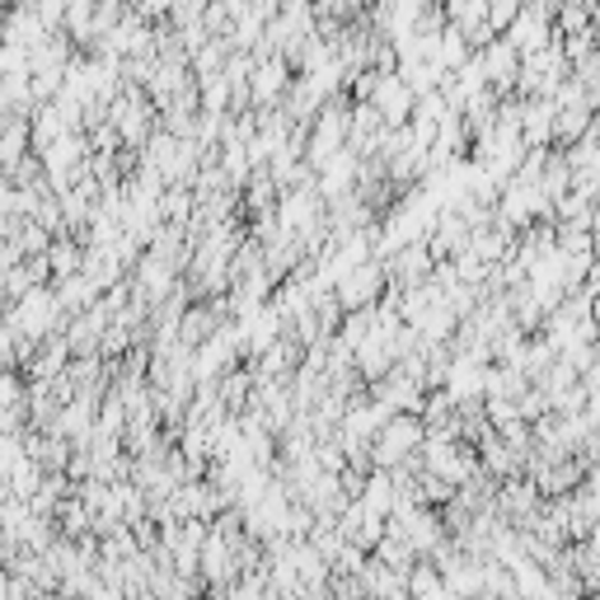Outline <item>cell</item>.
I'll list each match as a JSON object with an SVG mask.
<instances>
[{
    "label": "cell",
    "instance_id": "6da1fadb",
    "mask_svg": "<svg viewBox=\"0 0 600 600\" xmlns=\"http://www.w3.org/2000/svg\"><path fill=\"white\" fill-rule=\"evenodd\" d=\"M0 319H6L24 343H48V338L62 329L66 310H62V300H56L52 287H33L29 296H19L14 306H0Z\"/></svg>",
    "mask_w": 600,
    "mask_h": 600
},
{
    "label": "cell",
    "instance_id": "7a4b0ae2",
    "mask_svg": "<svg viewBox=\"0 0 600 600\" xmlns=\"http://www.w3.org/2000/svg\"><path fill=\"white\" fill-rule=\"evenodd\" d=\"M427 442V423H423V413H394L385 427H380V436L371 442V465L375 469H399V465H408V459L423 451Z\"/></svg>",
    "mask_w": 600,
    "mask_h": 600
},
{
    "label": "cell",
    "instance_id": "3957f363",
    "mask_svg": "<svg viewBox=\"0 0 600 600\" xmlns=\"http://www.w3.org/2000/svg\"><path fill=\"white\" fill-rule=\"evenodd\" d=\"M348 136H352V113H348V104H324V108L314 113L310 132H306V165L319 174L333 155L348 151Z\"/></svg>",
    "mask_w": 600,
    "mask_h": 600
},
{
    "label": "cell",
    "instance_id": "277c9868",
    "mask_svg": "<svg viewBox=\"0 0 600 600\" xmlns=\"http://www.w3.org/2000/svg\"><path fill=\"white\" fill-rule=\"evenodd\" d=\"M568 52H563V43H549V48H539V52H530V56H521V85L530 99H554L558 90H563V75H568Z\"/></svg>",
    "mask_w": 600,
    "mask_h": 600
},
{
    "label": "cell",
    "instance_id": "5b68a950",
    "mask_svg": "<svg viewBox=\"0 0 600 600\" xmlns=\"http://www.w3.org/2000/svg\"><path fill=\"white\" fill-rule=\"evenodd\" d=\"M385 287H390V268H385V258H371V263H362V268H352L343 282L333 287V296H338V306H343V314H352V310H371L380 296H385Z\"/></svg>",
    "mask_w": 600,
    "mask_h": 600
},
{
    "label": "cell",
    "instance_id": "8992f818",
    "mask_svg": "<svg viewBox=\"0 0 600 600\" xmlns=\"http://www.w3.org/2000/svg\"><path fill=\"white\" fill-rule=\"evenodd\" d=\"M366 104L385 117V127H408L413 108H417V94L408 90V80L394 66V71H375V90H371Z\"/></svg>",
    "mask_w": 600,
    "mask_h": 600
},
{
    "label": "cell",
    "instance_id": "52a82bcc",
    "mask_svg": "<svg viewBox=\"0 0 600 600\" xmlns=\"http://www.w3.org/2000/svg\"><path fill=\"white\" fill-rule=\"evenodd\" d=\"M287 56L282 52H254V75H249V99L258 108H272L287 94L291 75H287Z\"/></svg>",
    "mask_w": 600,
    "mask_h": 600
},
{
    "label": "cell",
    "instance_id": "ba28073f",
    "mask_svg": "<svg viewBox=\"0 0 600 600\" xmlns=\"http://www.w3.org/2000/svg\"><path fill=\"white\" fill-rule=\"evenodd\" d=\"M507 43L530 56L539 48H549L554 43V19H549V6H539V0H530V6H521V14L511 19V29H507Z\"/></svg>",
    "mask_w": 600,
    "mask_h": 600
},
{
    "label": "cell",
    "instance_id": "9c48e42d",
    "mask_svg": "<svg viewBox=\"0 0 600 600\" xmlns=\"http://www.w3.org/2000/svg\"><path fill=\"white\" fill-rule=\"evenodd\" d=\"M478 66H484V80L493 90H511L516 80H521V52H516L507 38H488V43L478 48Z\"/></svg>",
    "mask_w": 600,
    "mask_h": 600
},
{
    "label": "cell",
    "instance_id": "30bf717a",
    "mask_svg": "<svg viewBox=\"0 0 600 600\" xmlns=\"http://www.w3.org/2000/svg\"><path fill=\"white\" fill-rule=\"evenodd\" d=\"M52 38V29L38 19L33 10V0H24V6H14L6 14V24H0V43H14V48H24V52H38Z\"/></svg>",
    "mask_w": 600,
    "mask_h": 600
},
{
    "label": "cell",
    "instance_id": "8fae6325",
    "mask_svg": "<svg viewBox=\"0 0 600 600\" xmlns=\"http://www.w3.org/2000/svg\"><path fill=\"white\" fill-rule=\"evenodd\" d=\"M521 142L526 151H545L554 142V99H530L521 108Z\"/></svg>",
    "mask_w": 600,
    "mask_h": 600
},
{
    "label": "cell",
    "instance_id": "7c38bea8",
    "mask_svg": "<svg viewBox=\"0 0 600 600\" xmlns=\"http://www.w3.org/2000/svg\"><path fill=\"white\" fill-rule=\"evenodd\" d=\"M52 291H56V300H62L66 314L90 310V306H99V296H104L85 272H71V277H62V282H52Z\"/></svg>",
    "mask_w": 600,
    "mask_h": 600
},
{
    "label": "cell",
    "instance_id": "4fadbf2b",
    "mask_svg": "<svg viewBox=\"0 0 600 600\" xmlns=\"http://www.w3.org/2000/svg\"><path fill=\"white\" fill-rule=\"evenodd\" d=\"M48 263H52V282L85 268V245H75V235H56L52 249H48Z\"/></svg>",
    "mask_w": 600,
    "mask_h": 600
},
{
    "label": "cell",
    "instance_id": "5bb4252c",
    "mask_svg": "<svg viewBox=\"0 0 600 600\" xmlns=\"http://www.w3.org/2000/svg\"><path fill=\"white\" fill-rule=\"evenodd\" d=\"M207 6L211 0H174V29L184 33V29H203V19H207Z\"/></svg>",
    "mask_w": 600,
    "mask_h": 600
},
{
    "label": "cell",
    "instance_id": "9a60e30c",
    "mask_svg": "<svg viewBox=\"0 0 600 600\" xmlns=\"http://www.w3.org/2000/svg\"><path fill=\"white\" fill-rule=\"evenodd\" d=\"M577 71H582V75H577V85L587 90L591 104H600V52L591 48L587 56H577Z\"/></svg>",
    "mask_w": 600,
    "mask_h": 600
},
{
    "label": "cell",
    "instance_id": "2e32d148",
    "mask_svg": "<svg viewBox=\"0 0 600 600\" xmlns=\"http://www.w3.org/2000/svg\"><path fill=\"white\" fill-rule=\"evenodd\" d=\"M503 507L516 511V516H530V507H535V484H511V488L503 493Z\"/></svg>",
    "mask_w": 600,
    "mask_h": 600
},
{
    "label": "cell",
    "instance_id": "e0dca14e",
    "mask_svg": "<svg viewBox=\"0 0 600 600\" xmlns=\"http://www.w3.org/2000/svg\"><path fill=\"white\" fill-rule=\"evenodd\" d=\"M0 24H6V14H0Z\"/></svg>",
    "mask_w": 600,
    "mask_h": 600
}]
</instances>
